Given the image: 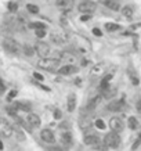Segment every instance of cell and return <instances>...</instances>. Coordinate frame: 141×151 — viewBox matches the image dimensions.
Returning <instances> with one entry per match:
<instances>
[{"label":"cell","mask_w":141,"mask_h":151,"mask_svg":"<svg viewBox=\"0 0 141 151\" xmlns=\"http://www.w3.org/2000/svg\"><path fill=\"white\" fill-rule=\"evenodd\" d=\"M140 143H141V140L138 139V140H137L136 143H134V146H133V150H137V148L140 147Z\"/></svg>","instance_id":"38"},{"label":"cell","mask_w":141,"mask_h":151,"mask_svg":"<svg viewBox=\"0 0 141 151\" xmlns=\"http://www.w3.org/2000/svg\"><path fill=\"white\" fill-rule=\"evenodd\" d=\"M104 4L113 11H119L120 10V3L119 0H104Z\"/></svg>","instance_id":"18"},{"label":"cell","mask_w":141,"mask_h":151,"mask_svg":"<svg viewBox=\"0 0 141 151\" xmlns=\"http://www.w3.org/2000/svg\"><path fill=\"white\" fill-rule=\"evenodd\" d=\"M24 53H25V55H28V57H32L33 53H35V49L31 47L29 44H24Z\"/></svg>","instance_id":"24"},{"label":"cell","mask_w":141,"mask_h":151,"mask_svg":"<svg viewBox=\"0 0 141 151\" xmlns=\"http://www.w3.org/2000/svg\"><path fill=\"white\" fill-rule=\"evenodd\" d=\"M37 67L39 68H42V69H46V71H50V72H53V71H57V68L60 67V60H57V58H40V61L37 63Z\"/></svg>","instance_id":"1"},{"label":"cell","mask_w":141,"mask_h":151,"mask_svg":"<svg viewBox=\"0 0 141 151\" xmlns=\"http://www.w3.org/2000/svg\"><path fill=\"white\" fill-rule=\"evenodd\" d=\"M127 122H129V128L130 129H137L138 128V119L136 118V117H130Z\"/></svg>","instance_id":"22"},{"label":"cell","mask_w":141,"mask_h":151,"mask_svg":"<svg viewBox=\"0 0 141 151\" xmlns=\"http://www.w3.org/2000/svg\"><path fill=\"white\" fill-rule=\"evenodd\" d=\"M76 107V96L73 93H71L69 96H68V111L69 112H72Z\"/></svg>","instance_id":"20"},{"label":"cell","mask_w":141,"mask_h":151,"mask_svg":"<svg viewBox=\"0 0 141 151\" xmlns=\"http://www.w3.org/2000/svg\"><path fill=\"white\" fill-rule=\"evenodd\" d=\"M104 144L108 148H118L120 146V137L116 132H111L104 137Z\"/></svg>","instance_id":"3"},{"label":"cell","mask_w":141,"mask_h":151,"mask_svg":"<svg viewBox=\"0 0 141 151\" xmlns=\"http://www.w3.org/2000/svg\"><path fill=\"white\" fill-rule=\"evenodd\" d=\"M36 36H37V38L46 36V29H36Z\"/></svg>","instance_id":"30"},{"label":"cell","mask_w":141,"mask_h":151,"mask_svg":"<svg viewBox=\"0 0 141 151\" xmlns=\"http://www.w3.org/2000/svg\"><path fill=\"white\" fill-rule=\"evenodd\" d=\"M15 108H17V109H24V111H29V109H31V106H29V104H25V103H17V104H15Z\"/></svg>","instance_id":"26"},{"label":"cell","mask_w":141,"mask_h":151,"mask_svg":"<svg viewBox=\"0 0 141 151\" xmlns=\"http://www.w3.org/2000/svg\"><path fill=\"white\" fill-rule=\"evenodd\" d=\"M26 121H28V125H29L31 128H39V126H40V118H39L36 114H29Z\"/></svg>","instance_id":"15"},{"label":"cell","mask_w":141,"mask_h":151,"mask_svg":"<svg viewBox=\"0 0 141 151\" xmlns=\"http://www.w3.org/2000/svg\"><path fill=\"white\" fill-rule=\"evenodd\" d=\"M87 20H90V15H82V17H80V21H87Z\"/></svg>","instance_id":"39"},{"label":"cell","mask_w":141,"mask_h":151,"mask_svg":"<svg viewBox=\"0 0 141 151\" xmlns=\"http://www.w3.org/2000/svg\"><path fill=\"white\" fill-rule=\"evenodd\" d=\"M33 76H35L37 80H43V79H44V76L42 75V74H39V72H35V74H33Z\"/></svg>","instance_id":"35"},{"label":"cell","mask_w":141,"mask_h":151,"mask_svg":"<svg viewBox=\"0 0 141 151\" xmlns=\"http://www.w3.org/2000/svg\"><path fill=\"white\" fill-rule=\"evenodd\" d=\"M26 9H28L29 13H32V14H37V13H39V7H37V6H35V4H28V6H26Z\"/></svg>","instance_id":"28"},{"label":"cell","mask_w":141,"mask_h":151,"mask_svg":"<svg viewBox=\"0 0 141 151\" xmlns=\"http://www.w3.org/2000/svg\"><path fill=\"white\" fill-rule=\"evenodd\" d=\"M0 150H3V143L0 141Z\"/></svg>","instance_id":"40"},{"label":"cell","mask_w":141,"mask_h":151,"mask_svg":"<svg viewBox=\"0 0 141 151\" xmlns=\"http://www.w3.org/2000/svg\"><path fill=\"white\" fill-rule=\"evenodd\" d=\"M116 94V87L113 86H107L105 89H102V97L104 98H108V100H111V98L113 97Z\"/></svg>","instance_id":"16"},{"label":"cell","mask_w":141,"mask_h":151,"mask_svg":"<svg viewBox=\"0 0 141 151\" xmlns=\"http://www.w3.org/2000/svg\"><path fill=\"white\" fill-rule=\"evenodd\" d=\"M105 29H107L108 32H115V31H119V29H120V25L108 22V24H105Z\"/></svg>","instance_id":"21"},{"label":"cell","mask_w":141,"mask_h":151,"mask_svg":"<svg viewBox=\"0 0 141 151\" xmlns=\"http://www.w3.org/2000/svg\"><path fill=\"white\" fill-rule=\"evenodd\" d=\"M9 10L10 11H17L18 10V6H17L15 3H10V4H9Z\"/></svg>","instance_id":"32"},{"label":"cell","mask_w":141,"mask_h":151,"mask_svg":"<svg viewBox=\"0 0 141 151\" xmlns=\"http://www.w3.org/2000/svg\"><path fill=\"white\" fill-rule=\"evenodd\" d=\"M51 40L57 44H64L68 40V35L65 32H61V31H55L51 33Z\"/></svg>","instance_id":"8"},{"label":"cell","mask_w":141,"mask_h":151,"mask_svg":"<svg viewBox=\"0 0 141 151\" xmlns=\"http://www.w3.org/2000/svg\"><path fill=\"white\" fill-rule=\"evenodd\" d=\"M104 69H105L104 64H100V65H98V68H93L91 74H93V75H96V74H97V75H100V74H101V72H102Z\"/></svg>","instance_id":"27"},{"label":"cell","mask_w":141,"mask_h":151,"mask_svg":"<svg viewBox=\"0 0 141 151\" xmlns=\"http://www.w3.org/2000/svg\"><path fill=\"white\" fill-rule=\"evenodd\" d=\"M12 135V126L6 118H0V136L1 137H10Z\"/></svg>","instance_id":"4"},{"label":"cell","mask_w":141,"mask_h":151,"mask_svg":"<svg viewBox=\"0 0 141 151\" xmlns=\"http://www.w3.org/2000/svg\"><path fill=\"white\" fill-rule=\"evenodd\" d=\"M55 4L64 11H71L73 7V0H57Z\"/></svg>","instance_id":"12"},{"label":"cell","mask_w":141,"mask_h":151,"mask_svg":"<svg viewBox=\"0 0 141 151\" xmlns=\"http://www.w3.org/2000/svg\"><path fill=\"white\" fill-rule=\"evenodd\" d=\"M35 51L39 54L42 58H43V57H47L49 53H50V46L47 43H44V42H37L36 46H35Z\"/></svg>","instance_id":"7"},{"label":"cell","mask_w":141,"mask_h":151,"mask_svg":"<svg viewBox=\"0 0 141 151\" xmlns=\"http://www.w3.org/2000/svg\"><path fill=\"white\" fill-rule=\"evenodd\" d=\"M83 141H85V144H87V146H96V144H98V143H100V139H98L97 135L89 133V135H86V136H85Z\"/></svg>","instance_id":"14"},{"label":"cell","mask_w":141,"mask_h":151,"mask_svg":"<svg viewBox=\"0 0 141 151\" xmlns=\"http://www.w3.org/2000/svg\"><path fill=\"white\" fill-rule=\"evenodd\" d=\"M61 144L65 146V147H69V146L72 144V133H71V132L61 133Z\"/></svg>","instance_id":"17"},{"label":"cell","mask_w":141,"mask_h":151,"mask_svg":"<svg viewBox=\"0 0 141 151\" xmlns=\"http://www.w3.org/2000/svg\"><path fill=\"white\" fill-rule=\"evenodd\" d=\"M122 13H123V15H125V17L131 18V17H133V7H130V6H126V7H123Z\"/></svg>","instance_id":"23"},{"label":"cell","mask_w":141,"mask_h":151,"mask_svg":"<svg viewBox=\"0 0 141 151\" xmlns=\"http://www.w3.org/2000/svg\"><path fill=\"white\" fill-rule=\"evenodd\" d=\"M100 101H101V97H100V96L90 98V100H89V103H87V106L85 107L83 111H86V112H91V111H94V109L97 108V106L100 104Z\"/></svg>","instance_id":"10"},{"label":"cell","mask_w":141,"mask_h":151,"mask_svg":"<svg viewBox=\"0 0 141 151\" xmlns=\"http://www.w3.org/2000/svg\"><path fill=\"white\" fill-rule=\"evenodd\" d=\"M40 137H42V140L46 141V143H54V140H55V139H54V133H53L50 129L42 130Z\"/></svg>","instance_id":"13"},{"label":"cell","mask_w":141,"mask_h":151,"mask_svg":"<svg viewBox=\"0 0 141 151\" xmlns=\"http://www.w3.org/2000/svg\"><path fill=\"white\" fill-rule=\"evenodd\" d=\"M61 117H62L61 111H60V109H55V111H54V118H55V119H60Z\"/></svg>","instance_id":"34"},{"label":"cell","mask_w":141,"mask_h":151,"mask_svg":"<svg viewBox=\"0 0 141 151\" xmlns=\"http://www.w3.org/2000/svg\"><path fill=\"white\" fill-rule=\"evenodd\" d=\"M93 33H94L96 36H102V33H101V31H100L98 28H94V29H93Z\"/></svg>","instance_id":"36"},{"label":"cell","mask_w":141,"mask_h":151,"mask_svg":"<svg viewBox=\"0 0 141 151\" xmlns=\"http://www.w3.org/2000/svg\"><path fill=\"white\" fill-rule=\"evenodd\" d=\"M76 71H77V68L72 64H66L64 67H61V68H58L60 75H71V74H75Z\"/></svg>","instance_id":"11"},{"label":"cell","mask_w":141,"mask_h":151,"mask_svg":"<svg viewBox=\"0 0 141 151\" xmlns=\"http://www.w3.org/2000/svg\"><path fill=\"white\" fill-rule=\"evenodd\" d=\"M6 90V86H4V83H3V80H1V78H0V92L3 93Z\"/></svg>","instance_id":"37"},{"label":"cell","mask_w":141,"mask_h":151,"mask_svg":"<svg viewBox=\"0 0 141 151\" xmlns=\"http://www.w3.org/2000/svg\"><path fill=\"white\" fill-rule=\"evenodd\" d=\"M15 96H17V90H11L10 93H9V96H7V100H9V101H11V100L15 97Z\"/></svg>","instance_id":"31"},{"label":"cell","mask_w":141,"mask_h":151,"mask_svg":"<svg viewBox=\"0 0 141 151\" xmlns=\"http://www.w3.org/2000/svg\"><path fill=\"white\" fill-rule=\"evenodd\" d=\"M109 128L112 129V132H116V133H120L123 128H125V123L123 121L119 118V117H113L109 121Z\"/></svg>","instance_id":"6"},{"label":"cell","mask_w":141,"mask_h":151,"mask_svg":"<svg viewBox=\"0 0 141 151\" xmlns=\"http://www.w3.org/2000/svg\"><path fill=\"white\" fill-rule=\"evenodd\" d=\"M29 28H33V29H46V25L42 24V22H32V24H29Z\"/></svg>","instance_id":"25"},{"label":"cell","mask_w":141,"mask_h":151,"mask_svg":"<svg viewBox=\"0 0 141 151\" xmlns=\"http://www.w3.org/2000/svg\"><path fill=\"white\" fill-rule=\"evenodd\" d=\"M96 126H97L98 129H105V123H104L102 119H97L96 121Z\"/></svg>","instance_id":"29"},{"label":"cell","mask_w":141,"mask_h":151,"mask_svg":"<svg viewBox=\"0 0 141 151\" xmlns=\"http://www.w3.org/2000/svg\"><path fill=\"white\" fill-rule=\"evenodd\" d=\"M91 126H93V123H91V121L89 118H80V121H79V128L82 130H90Z\"/></svg>","instance_id":"19"},{"label":"cell","mask_w":141,"mask_h":151,"mask_svg":"<svg viewBox=\"0 0 141 151\" xmlns=\"http://www.w3.org/2000/svg\"><path fill=\"white\" fill-rule=\"evenodd\" d=\"M3 47L6 49V51L14 54V55H18V54L21 53V46H20V43L15 39H12V38H6L3 40Z\"/></svg>","instance_id":"2"},{"label":"cell","mask_w":141,"mask_h":151,"mask_svg":"<svg viewBox=\"0 0 141 151\" xmlns=\"http://www.w3.org/2000/svg\"><path fill=\"white\" fill-rule=\"evenodd\" d=\"M96 9H97V4L94 1H90V0H86V1L79 4V11H82L85 14H91L96 11Z\"/></svg>","instance_id":"5"},{"label":"cell","mask_w":141,"mask_h":151,"mask_svg":"<svg viewBox=\"0 0 141 151\" xmlns=\"http://www.w3.org/2000/svg\"><path fill=\"white\" fill-rule=\"evenodd\" d=\"M15 111H17L15 106H14V107H7V112H9L10 115H15Z\"/></svg>","instance_id":"33"},{"label":"cell","mask_w":141,"mask_h":151,"mask_svg":"<svg viewBox=\"0 0 141 151\" xmlns=\"http://www.w3.org/2000/svg\"><path fill=\"white\" fill-rule=\"evenodd\" d=\"M123 107H125V101L122 98H119V100H112L111 103H108V109L109 111H113V112L120 111Z\"/></svg>","instance_id":"9"}]
</instances>
